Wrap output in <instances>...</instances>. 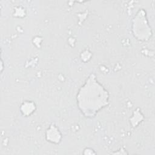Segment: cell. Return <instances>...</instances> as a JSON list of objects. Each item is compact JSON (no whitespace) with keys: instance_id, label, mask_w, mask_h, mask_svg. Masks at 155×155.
Here are the masks:
<instances>
[{"instance_id":"1","label":"cell","mask_w":155,"mask_h":155,"mask_svg":"<svg viewBox=\"0 0 155 155\" xmlns=\"http://www.w3.org/2000/svg\"><path fill=\"white\" fill-rule=\"evenodd\" d=\"M91 79L82 87L78 97L79 107L88 114L97 112L108 101L107 91L94 78Z\"/></svg>"},{"instance_id":"2","label":"cell","mask_w":155,"mask_h":155,"mask_svg":"<svg viewBox=\"0 0 155 155\" xmlns=\"http://www.w3.org/2000/svg\"><path fill=\"white\" fill-rule=\"evenodd\" d=\"M46 137L48 141L56 143H59L62 138L59 130L54 125H51L48 128L46 133Z\"/></svg>"},{"instance_id":"3","label":"cell","mask_w":155,"mask_h":155,"mask_svg":"<svg viewBox=\"0 0 155 155\" xmlns=\"http://www.w3.org/2000/svg\"><path fill=\"white\" fill-rule=\"evenodd\" d=\"M36 109L35 103L31 101H25L24 102L20 108L21 113L25 116H28L33 113Z\"/></svg>"}]
</instances>
